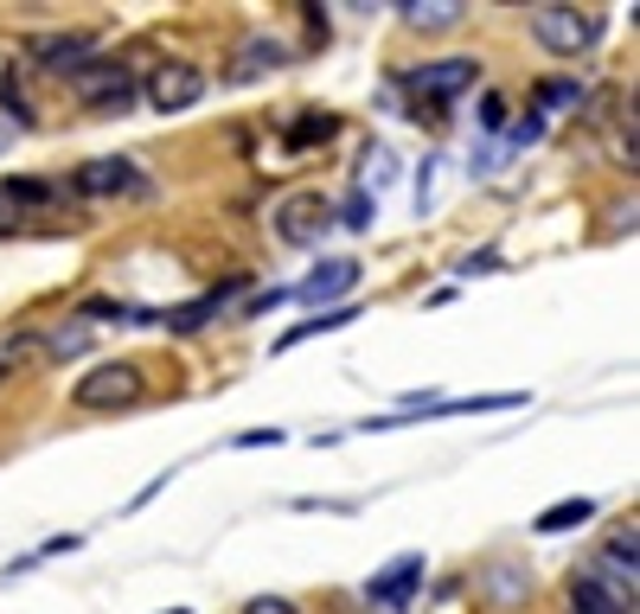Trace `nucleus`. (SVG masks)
<instances>
[{
	"label": "nucleus",
	"mask_w": 640,
	"mask_h": 614,
	"mask_svg": "<svg viewBox=\"0 0 640 614\" xmlns=\"http://www.w3.org/2000/svg\"><path fill=\"white\" fill-rule=\"evenodd\" d=\"M531 38H538L551 58H583V52L603 38V13H596V7H564V0H551V7L531 13Z\"/></svg>",
	"instance_id": "1"
},
{
	"label": "nucleus",
	"mask_w": 640,
	"mask_h": 614,
	"mask_svg": "<svg viewBox=\"0 0 640 614\" xmlns=\"http://www.w3.org/2000/svg\"><path fill=\"white\" fill-rule=\"evenodd\" d=\"M142 398H148V378H142V365L135 359H103L71 384L77 410H135Z\"/></svg>",
	"instance_id": "2"
},
{
	"label": "nucleus",
	"mask_w": 640,
	"mask_h": 614,
	"mask_svg": "<svg viewBox=\"0 0 640 614\" xmlns=\"http://www.w3.org/2000/svg\"><path fill=\"white\" fill-rule=\"evenodd\" d=\"M71 90H77V103L90 109V115H122V109L135 103V71L97 52V58L71 77Z\"/></svg>",
	"instance_id": "3"
},
{
	"label": "nucleus",
	"mask_w": 640,
	"mask_h": 614,
	"mask_svg": "<svg viewBox=\"0 0 640 614\" xmlns=\"http://www.w3.org/2000/svg\"><path fill=\"white\" fill-rule=\"evenodd\" d=\"M142 97H148L154 115H180V109H192L199 97H205V71L187 65V58H167V65H154L148 71Z\"/></svg>",
	"instance_id": "4"
},
{
	"label": "nucleus",
	"mask_w": 640,
	"mask_h": 614,
	"mask_svg": "<svg viewBox=\"0 0 640 614\" xmlns=\"http://www.w3.org/2000/svg\"><path fill=\"white\" fill-rule=\"evenodd\" d=\"M77 192L83 199H148L154 180L128 160V154H110V160H90V167H77Z\"/></svg>",
	"instance_id": "5"
},
{
	"label": "nucleus",
	"mask_w": 640,
	"mask_h": 614,
	"mask_svg": "<svg viewBox=\"0 0 640 614\" xmlns=\"http://www.w3.org/2000/svg\"><path fill=\"white\" fill-rule=\"evenodd\" d=\"M276 237L289 244V250H314L321 237H327V224H334V205L321 199V192H295V199H282L276 205Z\"/></svg>",
	"instance_id": "6"
},
{
	"label": "nucleus",
	"mask_w": 640,
	"mask_h": 614,
	"mask_svg": "<svg viewBox=\"0 0 640 614\" xmlns=\"http://www.w3.org/2000/svg\"><path fill=\"white\" fill-rule=\"evenodd\" d=\"M481 83V58H436V65H416L404 71V90H416V103H449L461 90H474Z\"/></svg>",
	"instance_id": "7"
},
{
	"label": "nucleus",
	"mask_w": 640,
	"mask_h": 614,
	"mask_svg": "<svg viewBox=\"0 0 640 614\" xmlns=\"http://www.w3.org/2000/svg\"><path fill=\"white\" fill-rule=\"evenodd\" d=\"M26 58H38V71L52 77H77L97 58V33H38L26 38Z\"/></svg>",
	"instance_id": "8"
},
{
	"label": "nucleus",
	"mask_w": 640,
	"mask_h": 614,
	"mask_svg": "<svg viewBox=\"0 0 640 614\" xmlns=\"http://www.w3.org/2000/svg\"><path fill=\"white\" fill-rule=\"evenodd\" d=\"M352 289H359V263H352V256H327V263H321V269H314V276H307L295 294H302L307 308L321 314V308H339Z\"/></svg>",
	"instance_id": "9"
},
{
	"label": "nucleus",
	"mask_w": 640,
	"mask_h": 614,
	"mask_svg": "<svg viewBox=\"0 0 640 614\" xmlns=\"http://www.w3.org/2000/svg\"><path fill=\"white\" fill-rule=\"evenodd\" d=\"M416 582H423V557H416V550H404V557H391V563H384V570L366 582V595H372L378 609H404V602L416 595Z\"/></svg>",
	"instance_id": "10"
},
{
	"label": "nucleus",
	"mask_w": 640,
	"mask_h": 614,
	"mask_svg": "<svg viewBox=\"0 0 640 614\" xmlns=\"http://www.w3.org/2000/svg\"><path fill=\"white\" fill-rule=\"evenodd\" d=\"M244 289V276L237 282H225L218 294H199V301H187V308H167V314H154V326H167V333H199V326H212L218 314H225V294Z\"/></svg>",
	"instance_id": "11"
},
{
	"label": "nucleus",
	"mask_w": 640,
	"mask_h": 614,
	"mask_svg": "<svg viewBox=\"0 0 640 614\" xmlns=\"http://www.w3.org/2000/svg\"><path fill=\"white\" fill-rule=\"evenodd\" d=\"M289 65V45L282 38H269V33H250L244 45H237V83H250V77H263V71H282Z\"/></svg>",
	"instance_id": "12"
},
{
	"label": "nucleus",
	"mask_w": 640,
	"mask_h": 614,
	"mask_svg": "<svg viewBox=\"0 0 640 614\" xmlns=\"http://www.w3.org/2000/svg\"><path fill=\"white\" fill-rule=\"evenodd\" d=\"M397 13H404V26H416V33H449V26L468 20V0H404Z\"/></svg>",
	"instance_id": "13"
},
{
	"label": "nucleus",
	"mask_w": 640,
	"mask_h": 614,
	"mask_svg": "<svg viewBox=\"0 0 640 614\" xmlns=\"http://www.w3.org/2000/svg\"><path fill=\"white\" fill-rule=\"evenodd\" d=\"M359 321V301H339V308H321L314 321H295L282 339H276V353H289V346H302V339H314V333H339V326Z\"/></svg>",
	"instance_id": "14"
},
{
	"label": "nucleus",
	"mask_w": 640,
	"mask_h": 614,
	"mask_svg": "<svg viewBox=\"0 0 640 614\" xmlns=\"http://www.w3.org/2000/svg\"><path fill=\"white\" fill-rule=\"evenodd\" d=\"M570 614H635V602L608 595L596 577H576V582H570Z\"/></svg>",
	"instance_id": "15"
},
{
	"label": "nucleus",
	"mask_w": 640,
	"mask_h": 614,
	"mask_svg": "<svg viewBox=\"0 0 640 614\" xmlns=\"http://www.w3.org/2000/svg\"><path fill=\"white\" fill-rule=\"evenodd\" d=\"M282 135H289V147H321V142H334L339 135V115L334 109H302Z\"/></svg>",
	"instance_id": "16"
},
{
	"label": "nucleus",
	"mask_w": 640,
	"mask_h": 614,
	"mask_svg": "<svg viewBox=\"0 0 640 614\" xmlns=\"http://www.w3.org/2000/svg\"><path fill=\"white\" fill-rule=\"evenodd\" d=\"M590 518H596V500H558V506H544L531 518V532H576Z\"/></svg>",
	"instance_id": "17"
},
{
	"label": "nucleus",
	"mask_w": 640,
	"mask_h": 614,
	"mask_svg": "<svg viewBox=\"0 0 640 614\" xmlns=\"http://www.w3.org/2000/svg\"><path fill=\"white\" fill-rule=\"evenodd\" d=\"M83 346H90V326H83V321H71V326H52V333L38 339V353H52V359H77Z\"/></svg>",
	"instance_id": "18"
},
{
	"label": "nucleus",
	"mask_w": 640,
	"mask_h": 614,
	"mask_svg": "<svg viewBox=\"0 0 640 614\" xmlns=\"http://www.w3.org/2000/svg\"><path fill=\"white\" fill-rule=\"evenodd\" d=\"M339 224H346V231H372V217H378V199L372 192H352V199H346V205H339Z\"/></svg>",
	"instance_id": "19"
},
{
	"label": "nucleus",
	"mask_w": 640,
	"mask_h": 614,
	"mask_svg": "<svg viewBox=\"0 0 640 614\" xmlns=\"http://www.w3.org/2000/svg\"><path fill=\"white\" fill-rule=\"evenodd\" d=\"M0 109H7V115H13V122H20V129H26V122H33V103H26V90H20V77H13V71L0 77Z\"/></svg>",
	"instance_id": "20"
},
{
	"label": "nucleus",
	"mask_w": 640,
	"mask_h": 614,
	"mask_svg": "<svg viewBox=\"0 0 640 614\" xmlns=\"http://www.w3.org/2000/svg\"><path fill=\"white\" fill-rule=\"evenodd\" d=\"M564 103H576V83H538V109H564Z\"/></svg>",
	"instance_id": "21"
},
{
	"label": "nucleus",
	"mask_w": 640,
	"mask_h": 614,
	"mask_svg": "<svg viewBox=\"0 0 640 614\" xmlns=\"http://www.w3.org/2000/svg\"><path fill=\"white\" fill-rule=\"evenodd\" d=\"M481 129H487V135L506 129V97H481Z\"/></svg>",
	"instance_id": "22"
},
{
	"label": "nucleus",
	"mask_w": 640,
	"mask_h": 614,
	"mask_svg": "<svg viewBox=\"0 0 640 614\" xmlns=\"http://www.w3.org/2000/svg\"><path fill=\"white\" fill-rule=\"evenodd\" d=\"M244 614H302L289 595H257V602H244Z\"/></svg>",
	"instance_id": "23"
},
{
	"label": "nucleus",
	"mask_w": 640,
	"mask_h": 614,
	"mask_svg": "<svg viewBox=\"0 0 640 614\" xmlns=\"http://www.w3.org/2000/svg\"><path fill=\"white\" fill-rule=\"evenodd\" d=\"M282 442V429H250V435H237V448H276Z\"/></svg>",
	"instance_id": "24"
},
{
	"label": "nucleus",
	"mask_w": 640,
	"mask_h": 614,
	"mask_svg": "<svg viewBox=\"0 0 640 614\" xmlns=\"http://www.w3.org/2000/svg\"><path fill=\"white\" fill-rule=\"evenodd\" d=\"M487 269H499V256H493V250H481V256H468V263H461V276H487Z\"/></svg>",
	"instance_id": "25"
},
{
	"label": "nucleus",
	"mask_w": 640,
	"mask_h": 614,
	"mask_svg": "<svg viewBox=\"0 0 640 614\" xmlns=\"http://www.w3.org/2000/svg\"><path fill=\"white\" fill-rule=\"evenodd\" d=\"M538 129H544V122H538V115H526V122H513L506 135H513V142H538Z\"/></svg>",
	"instance_id": "26"
},
{
	"label": "nucleus",
	"mask_w": 640,
	"mask_h": 614,
	"mask_svg": "<svg viewBox=\"0 0 640 614\" xmlns=\"http://www.w3.org/2000/svg\"><path fill=\"white\" fill-rule=\"evenodd\" d=\"M7 212H13V205H7V199H0V231H7Z\"/></svg>",
	"instance_id": "27"
},
{
	"label": "nucleus",
	"mask_w": 640,
	"mask_h": 614,
	"mask_svg": "<svg viewBox=\"0 0 640 614\" xmlns=\"http://www.w3.org/2000/svg\"><path fill=\"white\" fill-rule=\"evenodd\" d=\"M7 365H13V359H7V353H0V378H7Z\"/></svg>",
	"instance_id": "28"
},
{
	"label": "nucleus",
	"mask_w": 640,
	"mask_h": 614,
	"mask_svg": "<svg viewBox=\"0 0 640 614\" xmlns=\"http://www.w3.org/2000/svg\"><path fill=\"white\" fill-rule=\"evenodd\" d=\"M160 614H192V609H160Z\"/></svg>",
	"instance_id": "29"
}]
</instances>
